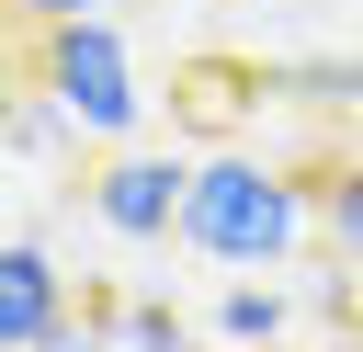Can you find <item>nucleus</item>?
<instances>
[{"mask_svg": "<svg viewBox=\"0 0 363 352\" xmlns=\"http://www.w3.org/2000/svg\"><path fill=\"white\" fill-rule=\"evenodd\" d=\"M306 238H318V182H295L284 159H250V148L193 159V204H182V250L193 261L284 273V261H306Z\"/></svg>", "mask_w": 363, "mask_h": 352, "instance_id": "f257e3e1", "label": "nucleus"}, {"mask_svg": "<svg viewBox=\"0 0 363 352\" xmlns=\"http://www.w3.org/2000/svg\"><path fill=\"white\" fill-rule=\"evenodd\" d=\"M34 91L68 114L79 148H136L147 136V79H136V45H125L113 11L34 23Z\"/></svg>", "mask_w": 363, "mask_h": 352, "instance_id": "f03ea898", "label": "nucleus"}, {"mask_svg": "<svg viewBox=\"0 0 363 352\" xmlns=\"http://www.w3.org/2000/svg\"><path fill=\"white\" fill-rule=\"evenodd\" d=\"M182 204H193V159L182 148H113L102 170H91V216L113 227V238H182Z\"/></svg>", "mask_w": 363, "mask_h": 352, "instance_id": "7ed1b4c3", "label": "nucleus"}, {"mask_svg": "<svg viewBox=\"0 0 363 352\" xmlns=\"http://www.w3.org/2000/svg\"><path fill=\"white\" fill-rule=\"evenodd\" d=\"M68 329H79V307H68L57 250L45 238H0V352H57Z\"/></svg>", "mask_w": 363, "mask_h": 352, "instance_id": "20e7f679", "label": "nucleus"}, {"mask_svg": "<svg viewBox=\"0 0 363 352\" xmlns=\"http://www.w3.org/2000/svg\"><path fill=\"white\" fill-rule=\"evenodd\" d=\"M57 352H204V341H193V318L170 295H102Z\"/></svg>", "mask_w": 363, "mask_h": 352, "instance_id": "39448f33", "label": "nucleus"}, {"mask_svg": "<svg viewBox=\"0 0 363 352\" xmlns=\"http://www.w3.org/2000/svg\"><path fill=\"white\" fill-rule=\"evenodd\" d=\"M204 329H216V341H227V352H272V341H284V329H295V295H284V284H272V273H261V284H250V273H238V284H227V295H216V318H204Z\"/></svg>", "mask_w": 363, "mask_h": 352, "instance_id": "423d86ee", "label": "nucleus"}, {"mask_svg": "<svg viewBox=\"0 0 363 352\" xmlns=\"http://www.w3.org/2000/svg\"><path fill=\"white\" fill-rule=\"evenodd\" d=\"M318 250L363 273V159H340V170H318Z\"/></svg>", "mask_w": 363, "mask_h": 352, "instance_id": "0eeeda50", "label": "nucleus"}, {"mask_svg": "<svg viewBox=\"0 0 363 352\" xmlns=\"http://www.w3.org/2000/svg\"><path fill=\"white\" fill-rule=\"evenodd\" d=\"M272 91L318 102V114H363V57H295V68H272Z\"/></svg>", "mask_w": 363, "mask_h": 352, "instance_id": "6e6552de", "label": "nucleus"}, {"mask_svg": "<svg viewBox=\"0 0 363 352\" xmlns=\"http://www.w3.org/2000/svg\"><path fill=\"white\" fill-rule=\"evenodd\" d=\"M68 11H113V0H11V23L34 34V23H68Z\"/></svg>", "mask_w": 363, "mask_h": 352, "instance_id": "1a4fd4ad", "label": "nucleus"}]
</instances>
